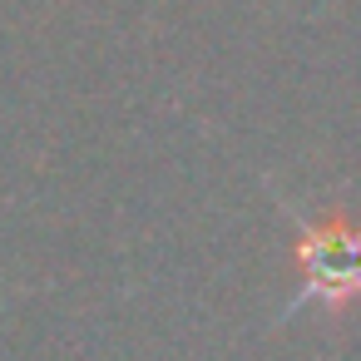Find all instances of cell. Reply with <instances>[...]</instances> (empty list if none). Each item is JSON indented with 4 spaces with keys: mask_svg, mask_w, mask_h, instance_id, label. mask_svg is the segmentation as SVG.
Listing matches in <instances>:
<instances>
[{
    "mask_svg": "<svg viewBox=\"0 0 361 361\" xmlns=\"http://www.w3.org/2000/svg\"><path fill=\"white\" fill-rule=\"evenodd\" d=\"M302 267H307V292L322 297L326 307L346 302L361 292V233L341 223H317L302 238Z\"/></svg>",
    "mask_w": 361,
    "mask_h": 361,
    "instance_id": "1",
    "label": "cell"
}]
</instances>
